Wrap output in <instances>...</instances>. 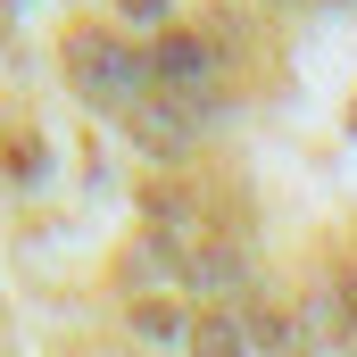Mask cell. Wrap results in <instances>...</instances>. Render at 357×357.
Listing matches in <instances>:
<instances>
[{"label":"cell","instance_id":"cell-1","mask_svg":"<svg viewBox=\"0 0 357 357\" xmlns=\"http://www.w3.org/2000/svg\"><path fill=\"white\" fill-rule=\"evenodd\" d=\"M67 75H75L84 100L133 116L142 91H150V59H142L133 42H116V33H100V25H75V33H67Z\"/></svg>","mask_w":357,"mask_h":357},{"label":"cell","instance_id":"cell-2","mask_svg":"<svg viewBox=\"0 0 357 357\" xmlns=\"http://www.w3.org/2000/svg\"><path fill=\"white\" fill-rule=\"evenodd\" d=\"M150 84L183 100V108H199V100H216V42L208 33H158V50H150Z\"/></svg>","mask_w":357,"mask_h":357},{"label":"cell","instance_id":"cell-3","mask_svg":"<svg viewBox=\"0 0 357 357\" xmlns=\"http://www.w3.org/2000/svg\"><path fill=\"white\" fill-rule=\"evenodd\" d=\"M191 116H199V108H183V100H142V108H133V142H142L150 158H183V150H191Z\"/></svg>","mask_w":357,"mask_h":357},{"label":"cell","instance_id":"cell-4","mask_svg":"<svg viewBox=\"0 0 357 357\" xmlns=\"http://www.w3.org/2000/svg\"><path fill=\"white\" fill-rule=\"evenodd\" d=\"M183 341H191V357H250V324L233 307H199Z\"/></svg>","mask_w":357,"mask_h":357},{"label":"cell","instance_id":"cell-5","mask_svg":"<svg viewBox=\"0 0 357 357\" xmlns=\"http://www.w3.org/2000/svg\"><path fill=\"white\" fill-rule=\"evenodd\" d=\"M133 324H142L150 341H183V333H191V316H183L175 299H142V307H133Z\"/></svg>","mask_w":357,"mask_h":357},{"label":"cell","instance_id":"cell-6","mask_svg":"<svg viewBox=\"0 0 357 357\" xmlns=\"http://www.w3.org/2000/svg\"><path fill=\"white\" fill-rule=\"evenodd\" d=\"M125 8H133V17H158V8H167V0H125Z\"/></svg>","mask_w":357,"mask_h":357},{"label":"cell","instance_id":"cell-7","mask_svg":"<svg viewBox=\"0 0 357 357\" xmlns=\"http://www.w3.org/2000/svg\"><path fill=\"white\" fill-rule=\"evenodd\" d=\"M282 8H291V0H282Z\"/></svg>","mask_w":357,"mask_h":357}]
</instances>
